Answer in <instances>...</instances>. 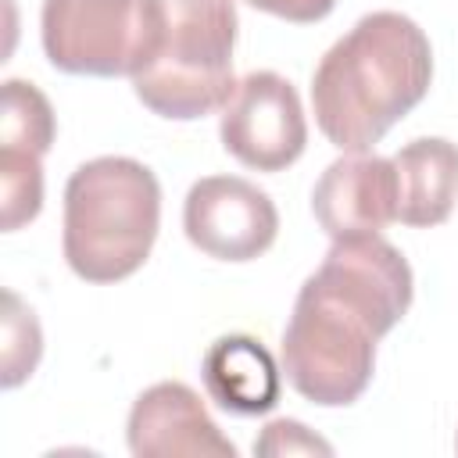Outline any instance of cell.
<instances>
[{"mask_svg":"<svg viewBox=\"0 0 458 458\" xmlns=\"http://www.w3.org/2000/svg\"><path fill=\"white\" fill-rule=\"evenodd\" d=\"M411 297V265L390 240L379 233L333 240L283 329L290 386L322 408L354 404L372 383L376 344L404 318Z\"/></svg>","mask_w":458,"mask_h":458,"instance_id":"6da1fadb","label":"cell"},{"mask_svg":"<svg viewBox=\"0 0 458 458\" xmlns=\"http://www.w3.org/2000/svg\"><path fill=\"white\" fill-rule=\"evenodd\" d=\"M433 82V47L401 11H372L336 39L311 75V107L322 136L351 154L369 150Z\"/></svg>","mask_w":458,"mask_h":458,"instance_id":"7a4b0ae2","label":"cell"},{"mask_svg":"<svg viewBox=\"0 0 458 458\" xmlns=\"http://www.w3.org/2000/svg\"><path fill=\"white\" fill-rule=\"evenodd\" d=\"M161 225V186L132 157H93L64 186V261L86 283L132 276Z\"/></svg>","mask_w":458,"mask_h":458,"instance_id":"3957f363","label":"cell"},{"mask_svg":"<svg viewBox=\"0 0 458 458\" xmlns=\"http://www.w3.org/2000/svg\"><path fill=\"white\" fill-rule=\"evenodd\" d=\"M157 36L132 75L140 104L172 122L204 118L233 97L236 0H154Z\"/></svg>","mask_w":458,"mask_h":458,"instance_id":"277c9868","label":"cell"},{"mask_svg":"<svg viewBox=\"0 0 458 458\" xmlns=\"http://www.w3.org/2000/svg\"><path fill=\"white\" fill-rule=\"evenodd\" d=\"M43 54L68 75H136L157 36L154 0H43Z\"/></svg>","mask_w":458,"mask_h":458,"instance_id":"5b68a950","label":"cell"},{"mask_svg":"<svg viewBox=\"0 0 458 458\" xmlns=\"http://www.w3.org/2000/svg\"><path fill=\"white\" fill-rule=\"evenodd\" d=\"M222 147L254 172L290 168L308 143V122L290 79L276 72H250L236 82L222 107Z\"/></svg>","mask_w":458,"mask_h":458,"instance_id":"8992f818","label":"cell"},{"mask_svg":"<svg viewBox=\"0 0 458 458\" xmlns=\"http://www.w3.org/2000/svg\"><path fill=\"white\" fill-rule=\"evenodd\" d=\"M182 229L208 258L254 261L276 243L279 211L265 190L240 175H204L186 193Z\"/></svg>","mask_w":458,"mask_h":458,"instance_id":"52a82bcc","label":"cell"},{"mask_svg":"<svg viewBox=\"0 0 458 458\" xmlns=\"http://www.w3.org/2000/svg\"><path fill=\"white\" fill-rule=\"evenodd\" d=\"M57 136L50 100L25 79L4 82L0 114V225L21 229L43 208V154Z\"/></svg>","mask_w":458,"mask_h":458,"instance_id":"ba28073f","label":"cell"},{"mask_svg":"<svg viewBox=\"0 0 458 458\" xmlns=\"http://www.w3.org/2000/svg\"><path fill=\"white\" fill-rule=\"evenodd\" d=\"M129 451L136 458H236V447L208 415L197 390L179 379L147 386L129 411Z\"/></svg>","mask_w":458,"mask_h":458,"instance_id":"9c48e42d","label":"cell"},{"mask_svg":"<svg viewBox=\"0 0 458 458\" xmlns=\"http://www.w3.org/2000/svg\"><path fill=\"white\" fill-rule=\"evenodd\" d=\"M315 222L333 236H365L397 222V172L390 157L347 154L336 157L311 190Z\"/></svg>","mask_w":458,"mask_h":458,"instance_id":"30bf717a","label":"cell"},{"mask_svg":"<svg viewBox=\"0 0 458 458\" xmlns=\"http://www.w3.org/2000/svg\"><path fill=\"white\" fill-rule=\"evenodd\" d=\"M208 397L229 415H265L279 401V369L268 347L254 336H218L200 361Z\"/></svg>","mask_w":458,"mask_h":458,"instance_id":"8fae6325","label":"cell"},{"mask_svg":"<svg viewBox=\"0 0 458 458\" xmlns=\"http://www.w3.org/2000/svg\"><path fill=\"white\" fill-rule=\"evenodd\" d=\"M390 161L397 172V222L415 229L447 222L458 200V147L444 136H422Z\"/></svg>","mask_w":458,"mask_h":458,"instance_id":"7c38bea8","label":"cell"},{"mask_svg":"<svg viewBox=\"0 0 458 458\" xmlns=\"http://www.w3.org/2000/svg\"><path fill=\"white\" fill-rule=\"evenodd\" d=\"M4 304H7V311H4V376H0V383L11 390L32 376V369L43 354V336H39V322H36L32 308H25L18 293L7 290Z\"/></svg>","mask_w":458,"mask_h":458,"instance_id":"4fadbf2b","label":"cell"},{"mask_svg":"<svg viewBox=\"0 0 458 458\" xmlns=\"http://www.w3.org/2000/svg\"><path fill=\"white\" fill-rule=\"evenodd\" d=\"M254 454H333V447L297 419H276L254 440Z\"/></svg>","mask_w":458,"mask_h":458,"instance_id":"5bb4252c","label":"cell"},{"mask_svg":"<svg viewBox=\"0 0 458 458\" xmlns=\"http://www.w3.org/2000/svg\"><path fill=\"white\" fill-rule=\"evenodd\" d=\"M250 4L254 11H265V14H276L283 21H293V25H311V21H322L336 0H243Z\"/></svg>","mask_w":458,"mask_h":458,"instance_id":"9a60e30c","label":"cell"},{"mask_svg":"<svg viewBox=\"0 0 458 458\" xmlns=\"http://www.w3.org/2000/svg\"><path fill=\"white\" fill-rule=\"evenodd\" d=\"M454 447H458V440H454Z\"/></svg>","mask_w":458,"mask_h":458,"instance_id":"2e32d148","label":"cell"}]
</instances>
